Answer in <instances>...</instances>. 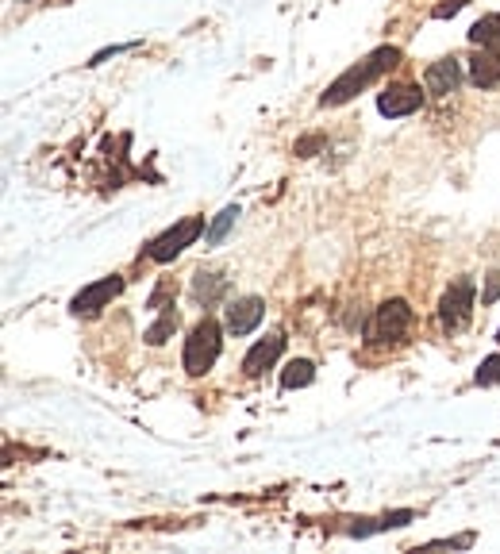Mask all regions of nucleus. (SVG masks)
Instances as JSON below:
<instances>
[{
  "label": "nucleus",
  "mask_w": 500,
  "mask_h": 554,
  "mask_svg": "<svg viewBox=\"0 0 500 554\" xmlns=\"http://www.w3.org/2000/svg\"><path fill=\"white\" fill-rule=\"evenodd\" d=\"M473 381H478V385H496L500 381V354L485 358V362L478 366V373H473Z\"/></svg>",
  "instance_id": "nucleus-17"
},
{
  "label": "nucleus",
  "mask_w": 500,
  "mask_h": 554,
  "mask_svg": "<svg viewBox=\"0 0 500 554\" xmlns=\"http://www.w3.org/2000/svg\"><path fill=\"white\" fill-rule=\"evenodd\" d=\"M316 378V366L308 362V358H292V362L281 370V389H304V385H312Z\"/></svg>",
  "instance_id": "nucleus-14"
},
{
  "label": "nucleus",
  "mask_w": 500,
  "mask_h": 554,
  "mask_svg": "<svg viewBox=\"0 0 500 554\" xmlns=\"http://www.w3.org/2000/svg\"><path fill=\"white\" fill-rule=\"evenodd\" d=\"M412 328V308H408V301H385L377 308V320H374V335L385 343H396V339H404V331Z\"/></svg>",
  "instance_id": "nucleus-6"
},
{
  "label": "nucleus",
  "mask_w": 500,
  "mask_h": 554,
  "mask_svg": "<svg viewBox=\"0 0 500 554\" xmlns=\"http://www.w3.org/2000/svg\"><path fill=\"white\" fill-rule=\"evenodd\" d=\"M235 220H239V209L235 204H227V209L208 224V231H204V243H208V247H220V243L227 239V231L235 227Z\"/></svg>",
  "instance_id": "nucleus-15"
},
{
  "label": "nucleus",
  "mask_w": 500,
  "mask_h": 554,
  "mask_svg": "<svg viewBox=\"0 0 500 554\" xmlns=\"http://www.w3.org/2000/svg\"><path fill=\"white\" fill-rule=\"evenodd\" d=\"M423 85H428V93H435V97L454 93V89L462 85L458 58H443V62H435V66H428V73H423Z\"/></svg>",
  "instance_id": "nucleus-11"
},
{
  "label": "nucleus",
  "mask_w": 500,
  "mask_h": 554,
  "mask_svg": "<svg viewBox=\"0 0 500 554\" xmlns=\"http://www.w3.org/2000/svg\"><path fill=\"white\" fill-rule=\"evenodd\" d=\"M262 316H266L262 296H239V301H231V308H227V331L231 335H250L262 324Z\"/></svg>",
  "instance_id": "nucleus-8"
},
{
  "label": "nucleus",
  "mask_w": 500,
  "mask_h": 554,
  "mask_svg": "<svg viewBox=\"0 0 500 554\" xmlns=\"http://www.w3.org/2000/svg\"><path fill=\"white\" fill-rule=\"evenodd\" d=\"M470 43L473 47H493L500 50V12H489L470 28Z\"/></svg>",
  "instance_id": "nucleus-13"
},
{
  "label": "nucleus",
  "mask_w": 500,
  "mask_h": 554,
  "mask_svg": "<svg viewBox=\"0 0 500 554\" xmlns=\"http://www.w3.org/2000/svg\"><path fill=\"white\" fill-rule=\"evenodd\" d=\"M224 293H227L224 274H216V269H197V277H192V296H197L200 304H216Z\"/></svg>",
  "instance_id": "nucleus-12"
},
{
  "label": "nucleus",
  "mask_w": 500,
  "mask_h": 554,
  "mask_svg": "<svg viewBox=\"0 0 500 554\" xmlns=\"http://www.w3.org/2000/svg\"><path fill=\"white\" fill-rule=\"evenodd\" d=\"M220 324L216 320H208L204 316L197 328H192V335L185 339V354H182V362H185V370L192 373V378H200V373H208L212 366H216V358H220V346H224V339H220Z\"/></svg>",
  "instance_id": "nucleus-2"
},
{
  "label": "nucleus",
  "mask_w": 500,
  "mask_h": 554,
  "mask_svg": "<svg viewBox=\"0 0 500 554\" xmlns=\"http://www.w3.org/2000/svg\"><path fill=\"white\" fill-rule=\"evenodd\" d=\"M496 339H500V335H496Z\"/></svg>",
  "instance_id": "nucleus-20"
},
{
  "label": "nucleus",
  "mask_w": 500,
  "mask_h": 554,
  "mask_svg": "<svg viewBox=\"0 0 500 554\" xmlns=\"http://www.w3.org/2000/svg\"><path fill=\"white\" fill-rule=\"evenodd\" d=\"M470 316H473V281L470 277H458L454 286L443 293L439 320H443L446 331H462V328L470 324Z\"/></svg>",
  "instance_id": "nucleus-4"
},
{
  "label": "nucleus",
  "mask_w": 500,
  "mask_h": 554,
  "mask_svg": "<svg viewBox=\"0 0 500 554\" xmlns=\"http://www.w3.org/2000/svg\"><path fill=\"white\" fill-rule=\"evenodd\" d=\"M204 216H189V220H182V224H174L170 231H162L158 239L150 243V259L154 262H174L177 254H182L185 247H192V243H197V235H204Z\"/></svg>",
  "instance_id": "nucleus-3"
},
{
  "label": "nucleus",
  "mask_w": 500,
  "mask_h": 554,
  "mask_svg": "<svg viewBox=\"0 0 500 554\" xmlns=\"http://www.w3.org/2000/svg\"><path fill=\"white\" fill-rule=\"evenodd\" d=\"M123 293V277H100V281H93V286H85L81 293H77L73 296V312L77 316H97L100 312V308H108L112 301H115V296H120Z\"/></svg>",
  "instance_id": "nucleus-5"
},
{
  "label": "nucleus",
  "mask_w": 500,
  "mask_h": 554,
  "mask_svg": "<svg viewBox=\"0 0 500 554\" xmlns=\"http://www.w3.org/2000/svg\"><path fill=\"white\" fill-rule=\"evenodd\" d=\"M470 0H443V4H435V20H446V16H458L462 8H466Z\"/></svg>",
  "instance_id": "nucleus-18"
},
{
  "label": "nucleus",
  "mask_w": 500,
  "mask_h": 554,
  "mask_svg": "<svg viewBox=\"0 0 500 554\" xmlns=\"http://www.w3.org/2000/svg\"><path fill=\"white\" fill-rule=\"evenodd\" d=\"M396 62H401V50H396V47H381V50H374V55H369L366 62H358V66L346 70V73L339 77V81L324 93V100H319V105H324V108L346 105V100L358 97L366 85H374L381 73H389V70L396 66Z\"/></svg>",
  "instance_id": "nucleus-1"
},
{
  "label": "nucleus",
  "mask_w": 500,
  "mask_h": 554,
  "mask_svg": "<svg viewBox=\"0 0 500 554\" xmlns=\"http://www.w3.org/2000/svg\"><path fill=\"white\" fill-rule=\"evenodd\" d=\"M423 105V93L419 85H389L385 93L377 97V112L389 115V120H401V115H412Z\"/></svg>",
  "instance_id": "nucleus-7"
},
{
  "label": "nucleus",
  "mask_w": 500,
  "mask_h": 554,
  "mask_svg": "<svg viewBox=\"0 0 500 554\" xmlns=\"http://www.w3.org/2000/svg\"><path fill=\"white\" fill-rule=\"evenodd\" d=\"M470 81L478 89H496L500 85V50L478 47V55L470 58Z\"/></svg>",
  "instance_id": "nucleus-10"
},
{
  "label": "nucleus",
  "mask_w": 500,
  "mask_h": 554,
  "mask_svg": "<svg viewBox=\"0 0 500 554\" xmlns=\"http://www.w3.org/2000/svg\"><path fill=\"white\" fill-rule=\"evenodd\" d=\"M493 301H500V269H493L489 286H485V293H481V304H493Z\"/></svg>",
  "instance_id": "nucleus-19"
},
{
  "label": "nucleus",
  "mask_w": 500,
  "mask_h": 554,
  "mask_svg": "<svg viewBox=\"0 0 500 554\" xmlns=\"http://www.w3.org/2000/svg\"><path fill=\"white\" fill-rule=\"evenodd\" d=\"M177 331V312H170V308H162V320L154 328H147V335L143 339L150 343V346H162L165 339H170V335Z\"/></svg>",
  "instance_id": "nucleus-16"
},
{
  "label": "nucleus",
  "mask_w": 500,
  "mask_h": 554,
  "mask_svg": "<svg viewBox=\"0 0 500 554\" xmlns=\"http://www.w3.org/2000/svg\"><path fill=\"white\" fill-rule=\"evenodd\" d=\"M281 351H285V339L281 335H266V339H258L250 346V354L242 358V373H250V378H258L262 370H269L281 358Z\"/></svg>",
  "instance_id": "nucleus-9"
}]
</instances>
